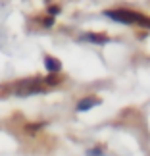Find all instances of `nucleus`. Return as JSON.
Instances as JSON below:
<instances>
[{
    "label": "nucleus",
    "instance_id": "obj_1",
    "mask_svg": "<svg viewBox=\"0 0 150 156\" xmlns=\"http://www.w3.org/2000/svg\"><path fill=\"white\" fill-rule=\"evenodd\" d=\"M14 93L17 97H29V94H37L43 93V87H40V77H29V79H21L16 83Z\"/></svg>",
    "mask_w": 150,
    "mask_h": 156
},
{
    "label": "nucleus",
    "instance_id": "obj_2",
    "mask_svg": "<svg viewBox=\"0 0 150 156\" xmlns=\"http://www.w3.org/2000/svg\"><path fill=\"white\" fill-rule=\"evenodd\" d=\"M108 17L116 20L119 23H141L142 21V14H137V12H131V10H125V8H119V10H108L106 12Z\"/></svg>",
    "mask_w": 150,
    "mask_h": 156
},
{
    "label": "nucleus",
    "instance_id": "obj_3",
    "mask_svg": "<svg viewBox=\"0 0 150 156\" xmlns=\"http://www.w3.org/2000/svg\"><path fill=\"white\" fill-rule=\"evenodd\" d=\"M100 104V98H96V97H87V98H83L79 104H77V110L79 112H83V110H91L92 106H98Z\"/></svg>",
    "mask_w": 150,
    "mask_h": 156
},
{
    "label": "nucleus",
    "instance_id": "obj_4",
    "mask_svg": "<svg viewBox=\"0 0 150 156\" xmlns=\"http://www.w3.org/2000/svg\"><path fill=\"white\" fill-rule=\"evenodd\" d=\"M44 66H46V69L50 71V73H58L60 69H62V62L56 58H52V56H46L44 58Z\"/></svg>",
    "mask_w": 150,
    "mask_h": 156
},
{
    "label": "nucleus",
    "instance_id": "obj_5",
    "mask_svg": "<svg viewBox=\"0 0 150 156\" xmlns=\"http://www.w3.org/2000/svg\"><path fill=\"white\" fill-rule=\"evenodd\" d=\"M83 39L91 41V43H106L108 41V37L104 33H87V35H83Z\"/></svg>",
    "mask_w": 150,
    "mask_h": 156
},
{
    "label": "nucleus",
    "instance_id": "obj_6",
    "mask_svg": "<svg viewBox=\"0 0 150 156\" xmlns=\"http://www.w3.org/2000/svg\"><path fill=\"white\" fill-rule=\"evenodd\" d=\"M60 81H62V77H60V75H56V73H50V75L44 79V83H48V85H58Z\"/></svg>",
    "mask_w": 150,
    "mask_h": 156
},
{
    "label": "nucleus",
    "instance_id": "obj_7",
    "mask_svg": "<svg viewBox=\"0 0 150 156\" xmlns=\"http://www.w3.org/2000/svg\"><path fill=\"white\" fill-rule=\"evenodd\" d=\"M40 127H44V123H29V125H25V131L27 133H35V131L40 129Z\"/></svg>",
    "mask_w": 150,
    "mask_h": 156
},
{
    "label": "nucleus",
    "instance_id": "obj_8",
    "mask_svg": "<svg viewBox=\"0 0 150 156\" xmlns=\"http://www.w3.org/2000/svg\"><path fill=\"white\" fill-rule=\"evenodd\" d=\"M60 10H62V8H60L58 4H50V6H48V14H50V16H56V14H60Z\"/></svg>",
    "mask_w": 150,
    "mask_h": 156
},
{
    "label": "nucleus",
    "instance_id": "obj_9",
    "mask_svg": "<svg viewBox=\"0 0 150 156\" xmlns=\"http://www.w3.org/2000/svg\"><path fill=\"white\" fill-rule=\"evenodd\" d=\"M102 152H104V151L98 147V148H94V151H89V156H102Z\"/></svg>",
    "mask_w": 150,
    "mask_h": 156
},
{
    "label": "nucleus",
    "instance_id": "obj_10",
    "mask_svg": "<svg viewBox=\"0 0 150 156\" xmlns=\"http://www.w3.org/2000/svg\"><path fill=\"white\" fill-rule=\"evenodd\" d=\"M52 23H54V20H52V17H44V20H43V25H44V27H50Z\"/></svg>",
    "mask_w": 150,
    "mask_h": 156
}]
</instances>
